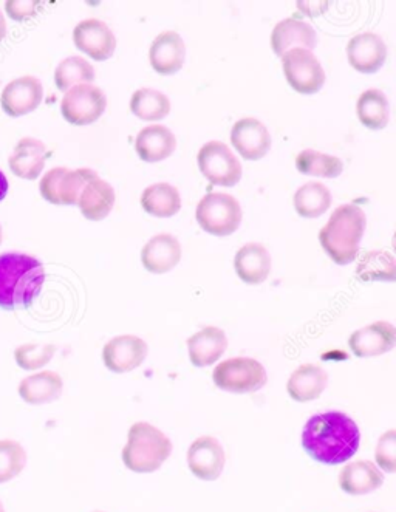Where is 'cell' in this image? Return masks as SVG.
<instances>
[{
  "label": "cell",
  "mask_w": 396,
  "mask_h": 512,
  "mask_svg": "<svg viewBox=\"0 0 396 512\" xmlns=\"http://www.w3.org/2000/svg\"><path fill=\"white\" fill-rule=\"evenodd\" d=\"M93 169L53 168L39 181V191L47 202L55 205H75L84 186L96 177Z\"/></svg>",
  "instance_id": "ba28073f"
},
{
  "label": "cell",
  "mask_w": 396,
  "mask_h": 512,
  "mask_svg": "<svg viewBox=\"0 0 396 512\" xmlns=\"http://www.w3.org/2000/svg\"><path fill=\"white\" fill-rule=\"evenodd\" d=\"M376 465L379 471L393 474L396 472V431L390 429L386 434L381 435L378 444H376Z\"/></svg>",
  "instance_id": "74e56055"
},
{
  "label": "cell",
  "mask_w": 396,
  "mask_h": 512,
  "mask_svg": "<svg viewBox=\"0 0 396 512\" xmlns=\"http://www.w3.org/2000/svg\"><path fill=\"white\" fill-rule=\"evenodd\" d=\"M95 512H103V511H95Z\"/></svg>",
  "instance_id": "ee69618b"
},
{
  "label": "cell",
  "mask_w": 396,
  "mask_h": 512,
  "mask_svg": "<svg viewBox=\"0 0 396 512\" xmlns=\"http://www.w3.org/2000/svg\"><path fill=\"white\" fill-rule=\"evenodd\" d=\"M181 259V245L177 237L169 233L157 234L144 243L141 260L151 273H168Z\"/></svg>",
  "instance_id": "d6986e66"
},
{
  "label": "cell",
  "mask_w": 396,
  "mask_h": 512,
  "mask_svg": "<svg viewBox=\"0 0 396 512\" xmlns=\"http://www.w3.org/2000/svg\"><path fill=\"white\" fill-rule=\"evenodd\" d=\"M195 217L205 231L214 236H228L242 222V206L234 195L209 192L198 202Z\"/></svg>",
  "instance_id": "5b68a950"
},
{
  "label": "cell",
  "mask_w": 396,
  "mask_h": 512,
  "mask_svg": "<svg viewBox=\"0 0 396 512\" xmlns=\"http://www.w3.org/2000/svg\"><path fill=\"white\" fill-rule=\"evenodd\" d=\"M44 98L41 79L33 75L19 76L8 82L0 95V106L10 117H22L38 109Z\"/></svg>",
  "instance_id": "8fae6325"
},
{
  "label": "cell",
  "mask_w": 396,
  "mask_h": 512,
  "mask_svg": "<svg viewBox=\"0 0 396 512\" xmlns=\"http://www.w3.org/2000/svg\"><path fill=\"white\" fill-rule=\"evenodd\" d=\"M356 113L359 121L370 129H383L389 123V99L379 89H367L356 101Z\"/></svg>",
  "instance_id": "f546056e"
},
{
  "label": "cell",
  "mask_w": 396,
  "mask_h": 512,
  "mask_svg": "<svg viewBox=\"0 0 396 512\" xmlns=\"http://www.w3.org/2000/svg\"><path fill=\"white\" fill-rule=\"evenodd\" d=\"M44 282L41 260L24 253L0 254V307H28L41 293Z\"/></svg>",
  "instance_id": "7a4b0ae2"
},
{
  "label": "cell",
  "mask_w": 396,
  "mask_h": 512,
  "mask_svg": "<svg viewBox=\"0 0 396 512\" xmlns=\"http://www.w3.org/2000/svg\"><path fill=\"white\" fill-rule=\"evenodd\" d=\"M8 28H7V19H5V14L0 10V41L7 36Z\"/></svg>",
  "instance_id": "60d3db41"
},
{
  "label": "cell",
  "mask_w": 396,
  "mask_h": 512,
  "mask_svg": "<svg viewBox=\"0 0 396 512\" xmlns=\"http://www.w3.org/2000/svg\"><path fill=\"white\" fill-rule=\"evenodd\" d=\"M396 344V328L387 321H376L350 335L349 345L358 358H372L390 352Z\"/></svg>",
  "instance_id": "9a60e30c"
},
{
  "label": "cell",
  "mask_w": 396,
  "mask_h": 512,
  "mask_svg": "<svg viewBox=\"0 0 396 512\" xmlns=\"http://www.w3.org/2000/svg\"><path fill=\"white\" fill-rule=\"evenodd\" d=\"M172 454V441L154 424L140 421L130 427L121 452L124 466L137 474L158 471Z\"/></svg>",
  "instance_id": "277c9868"
},
{
  "label": "cell",
  "mask_w": 396,
  "mask_h": 512,
  "mask_svg": "<svg viewBox=\"0 0 396 512\" xmlns=\"http://www.w3.org/2000/svg\"><path fill=\"white\" fill-rule=\"evenodd\" d=\"M78 205L82 216L87 219H104L115 205V189L106 180L96 175L82 189Z\"/></svg>",
  "instance_id": "83f0119b"
},
{
  "label": "cell",
  "mask_w": 396,
  "mask_h": 512,
  "mask_svg": "<svg viewBox=\"0 0 396 512\" xmlns=\"http://www.w3.org/2000/svg\"><path fill=\"white\" fill-rule=\"evenodd\" d=\"M383 483V472L369 460L353 461L339 472V486L350 495L372 494Z\"/></svg>",
  "instance_id": "cb8c5ba5"
},
{
  "label": "cell",
  "mask_w": 396,
  "mask_h": 512,
  "mask_svg": "<svg viewBox=\"0 0 396 512\" xmlns=\"http://www.w3.org/2000/svg\"><path fill=\"white\" fill-rule=\"evenodd\" d=\"M73 41L81 52L92 56L96 61L110 58L117 48V38L112 28L101 19H82L73 30Z\"/></svg>",
  "instance_id": "5bb4252c"
},
{
  "label": "cell",
  "mask_w": 396,
  "mask_h": 512,
  "mask_svg": "<svg viewBox=\"0 0 396 512\" xmlns=\"http://www.w3.org/2000/svg\"><path fill=\"white\" fill-rule=\"evenodd\" d=\"M106 106L107 96L101 87L79 84L62 96L61 112L69 123L84 126L98 120Z\"/></svg>",
  "instance_id": "30bf717a"
},
{
  "label": "cell",
  "mask_w": 396,
  "mask_h": 512,
  "mask_svg": "<svg viewBox=\"0 0 396 512\" xmlns=\"http://www.w3.org/2000/svg\"><path fill=\"white\" fill-rule=\"evenodd\" d=\"M95 79V67L82 56L62 59L55 70V82L59 90L72 89L79 84H90Z\"/></svg>",
  "instance_id": "d6a6232c"
},
{
  "label": "cell",
  "mask_w": 396,
  "mask_h": 512,
  "mask_svg": "<svg viewBox=\"0 0 396 512\" xmlns=\"http://www.w3.org/2000/svg\"><path fill=\"white\" fill-rule=\"evenodd\" d=\"M64 390L61 375L52 370L35 373L22 379L18 392L22 400L30 406H42L58 400Z\"/></svg>",
  "instance_id": "4316f807"
},
{
  "label": "cell",
  "mask_w": 396,
  "mask_h": 512,
  "mask_svg": "<svg viewBox=\"0 0 396 512\" xmlns=\"http://www.w3.org/2000/svg\"><path fill=\"white\" fill-rule=\"evenodd\" d=\"M0 512H5L4 503L0 502Z\"/></svg>",
  "instance_id": "7bdbcfd3"
},
{
  "label": "cell",
  "mask_w": 396,
  "mask_h": 512,
  "mask_svg": "<svg viewBox=\"0 0 396 512\" xmlns=\"http://www.w3.org/2000/svg\"><path fill=\"white\" fill-rule=\"evenodd\" d=\"M316 42H318V35L315 28L302 19H282L271 31V47L279 56L288 52L293 45L311 50L315 48Z\"/></svg>",
  "instance_id": "ffe728a7"
},
{
  "label": "cell",
  "mask_w": 396,
  "mask_h": 512,
  "mask_svg": "<svg viewBox=\"0 0 396 512\" xmlns=\"http://www.w3.org/2000/svg\"><path fill=\"white\" fill-rule=\"evenodd\" d=\"M141 206L144 211L157 217H171L181 208L180 192L171 183L158 181L147 186L141 194Z\"/></svg>",
  "instance_id": "f1b7e54d"
},
{
  "label": "cell",
  "mask_w": 396,
  "mask_h": 512,
  "mask_svg": "<svg viewBox=\"0 0 396 512\" xmlns=\"http://www.w3.org/2000/svg\"><path fill=\"white\" fill-rule=\"evenodd\" d=\"M55 353L53 344H22L14 350V361L21 369L39 370L52 361Z\"/></svg>",
  "instance_id": "8d00e7d4"
},
{
  "label": "cell",
  "mask_w": 396,
  "mask_h": 512,
  "mask_svg": "<svg viewBox=\"0 0 396 512\" xmlns=\"http://www.w3.org/2000/svg\"><path fill=\"white\" fill-rule=\"evenodd\" d=\"M296 166L302 174L318 177H338L344 171V163L336 155L324 154L316 149H304L297 155Z\"/></svg>",
  "instance_id": "836d02e7"
},
{
  "label": "cell",
  "mask_w": 396,
  "mask_h": 512,
  "mask_svg": "<svg viewBox=\"0 0 396 512\" xmlns=\"http://www.w3.org/2000/svg\"><path fill=\"white\" fill-rule=\"evenodd\" d=\"M226 349H228V338L219 327H205L188 339L189 359L195 367L216 364Z\"/></svg>",
  "instance_id": "44dd1931"
},
{
  "label": "cell",
  "mask_w": 396,
  "mask_h": 512,
  "mask_svg": "<svg viewBox=\"0 0 396 512\" xmlns=\"http://www.w3.org/2000/svg\"><path fill=\"white\" fill-rule=\"evenodd\" d=\"M149 353L144 339L135 335H120L110 339L103 349L104 366L113 373H127L138 369Z\"/></svg>",
  "instance_id": "4fadbf2b"
},
{
  "label": "cell",
  "mask_w": 396,
  "mask_h": 512,
  "mask_svg": "<svg viewBox=\"0 0 396 512\" xmlns=\"http://www.w3.org/2000/svg\"><path fill=\"white\" fill-rule=\"evenodd\" d=\"M27 466V452L16 440H0V485L19 477Z\"/></svg>",
  "instance_id": "d590c367"
},
{
  "label": "cell",
  "mask_w": 396,
  "mask_h": 512,
  "mask_svg": "<svg viewBox=\"0 0 396 512\" xmlns=\"http://www.w3.org/2000/svg\"><path fill=\"white\" fill-rule=\"evenodd\" d=\"M366 223V212L353 203H344L332 212L319 231V240L336 263L345 265L356 259Z\"/></svg>",
  "instance_id": "3957f363"
},
{
  "label": "cell",
  "mask_w": 396,
  "mask_h": 512,
  "mask_svg": "<svg viewBox=\"0 0 396 512\" xmlns=\"http://www.w3.org/2000/svg\"><path fill=\"white\" fill-rule=\"evenodd\" d=\"M350 64L362 73H372L387 59V44L383 36L373 31H364L353 36L347 44Z\"/></svg>",
  "instance_id": "e0dca14e"
},
{
  "label": "cell",
  "mask_w": 396,
  "mask_h": 512,
  "mask_svg": "<svg viewBox=\"0 0 396 512\" xmlns=\"http://www.w3.org/2000/svg\"><path fill=\"white\" fill-rule=\"evenodd\" d=\"M198 168L214 185L233 186L242 177V163L228 144L211 140L200 147Z\"/></svg>",
  "instance_id": "52a82bcc"
},
{
  "label": "cell",
  "mask_w": 396,
  "mask_h": 512,
  "mask_svg": "<svg viewBox=\"0 0 396 512\" xmlns=\"http://www.w3.org/2000/svg\"><path fill=\"white\" fill-rule=\"evenodd\" d=\"M294 208L304 217H319L332 205V192L321 181H308L294 192Z\"/></svg>",
  "instance_id": "4dcf8cb0"
},
{
  "label": "cell",
  "mask_w": 396,
  "mask_h": 512,
  "mask_svg": "<svg viewBox=\"0 0 396 512\" xmlns=\"http://www.w3.org/2000/svg\"><path fill=\"white\" fill-rule=\"evenodd\" d=\"M214 384L223 392L254 393L263 389L268 381L267 370L253 358H229L220 362L212 373Z\"/></svg>",
  "instance_id": "8992f818"
},
{
  "label": "cell",
  "mask_w": 396,
  "mask_h": 512,
  "mask_svg": "<svg viewBox=\"0 0 396 512\" xmlns=\"http://www.w3.org/2000/svg\"><path fill=\"white\" fill-rule=\"evenodd\" d=\"M39 7H41V2H36V0H8L5 2V10L14 21H25V19L35 16Z\"/></svg>",
  "instance_id": "f35d334b"
},
{
  "label": "cell",
  "mask_w": 396,
  "mask_h": 512,
  "mask_svg": "<svg viewBox=\"0 0 396 512\" xmlns=\"http://www.w3.org/2000/svg\"><path fill=\"white\" fill-rule=\"evenodd\" d=\"M395 271V257L381 250L367 251L356 267V274L362 280H393Z\"/></svg>",
  "instance_id": "e575fe53"
},
{
  "label": "cell",
  "mask_w": 396,
  "mask_h": 512,
  "mask_svg": "<svg viewBox=\"0 0 396 512\" xmlns=\"http://www.w3.org/2000/svg\"><path fill=\"white\" fill-rule=\"evenodd\" d=\"M234 268L246 284H262L271 271L270 251L262 243H246L234 257Z\"/></svg>",
  "instance_id": "484cf974"
},
{
  "label": "cell",
  "mask_w": 396,
  "mask_h": 512,
  "mask_svg": "<svg viewBox=\"0 0 396 512\" xmlns=\"http://www.w3.org/2000/svg\"><path fill=\"white\" fill-rule=\"evenodd\" d=\"M226 454L216 437L197 438L188 449V466L192 474L203 482H214L225 469Z\"/></svg>",
  "instance_id": "7c38bea8"
},
{
  "label": "cell",
  "mask_w": 396,
  "mask_h": 512,
  "mask_svg": "<svg viewBox=\"0 0 396 512\" xmlns=\"http://www.w3.org/2000/svg\"><path fill=\"white\" fill-rule=\"evenodd\" d=\"M47 147L38 138L24 137L14 146L10 155L11 172L25 180H35L44 171Z\"/></svg>",
  "instance_id": "7402d4cb"
},
{
  "label": "cell",
  "mask_w": 396,
  "mask_h": 512,
  "mask_svg": "<svg viewBox=\"0 0 396 512\" xmlns=\"http://www.w3.org/2000/svg\"><path fill=\"white\" fill-rule=\"evenodd\" d=\"M177 147V138L169 127L163 124H151L143 127L135 138V149L141 160L147 163L168 158Z\"/></svg>",
  "instance_id": "d4e9b609"
},
{
  "label": "cell",
  "mask_w": 396,
  "mask_h": 512,
  "mask_svg": "<svg viewBox=\"0 0 396 512\" xmlns=\"http://www.w3.org/2000/svg\"><path fill=\"white\" fill-rule=\"evenodd\" d=\"M328 386V373L316 364H302L291 373L287 392L297 403H310L318 400Z\"/></svg>",
  "instance_id": "603a6c76"
},
{
  "label": "cell",
  "mask_w": 396,
  "mask_h": 512,
  "mask_svg": "<svg viewBox=\"0 0 396 512\" xmlns=\"http://www.w3.org/2000/svg\"><path fill=\"white\" fill-rule=\"evenodd\" d=\"M130 109L141 120L157 121L171 112V99L161 90L141 87L130 96Z\"/></svg>",
  "instance_id": "1f68e13d"
},
{
  "label": "cell",
  "mask_w": 396,
  "mask_h": 512,
  "mask_svg": "<svg viewBox=\"0 0 396 512\" xmlns=\"http://www.w3.org/2000/svg\"><path fill=\"white\" fill-rule=\"evenodd\" d=\"M8 192V180L7 177H5L4 172L0 171V202L4 200L5 195H7Z\"/></svg>",
  "instance_id": "ab89813d"
},
{
  "label": "cell",
  "mask_w": 396,
  "mask_h": 512,
  "mask_svg": "<svg viewBox=\"0 0 396 512\" xmlns=\"http://www.w3.org/2000/svg\"><path fill=\"white\" fill-rule=\"evenodd\" d=\"M231 143L246 160H259L270 151V130L257 118H242L233 124Z\"/></svg>",
  "instance_id": "2e32d148"
},
{
  "label": "cell",
  "mask_w": 396,
  "mask_h": 512,
  "mask_svg": "<svg viewBox=\"0 0 396 512\" xmlns=\"http://www.w3.org/2000/svg\"><path fill=\"white\" fill-rule=\"evenodd\" d=\"M302 444L311 458L322 465H342L358 452V424L338 410L316 414L305 423Z\"/></svg>",
  "instance_id": "6da1fadb"
},
{
  "label": "cell",
  "mask_w": 396,
  "mask_h": 512,
  "mask_svg": "<svg viewBox=\"0 0 396 512\" xmlns=\"http://www.w3.org/2000/svg\"><path fill=\"white\" fill-rule=\"evenodd\" d=\"M282 69L294 90L315 93L324 86L325 70L315 53L308 48L293 47L282 55Z\"/></svg>",
  "instance_id": "9c48e42d"
},
{
  "label": "cell",
  "mask_w": 396,
  "mask_h": 512,
  "mask_svg": "<svg viewBox=\"0 0 396 512\" xmlns=\"http://www.w3.org/2000/svg\"><path fill=\"white\" fill-rule=\"evenodd\" d=\"M4 240V231H2V225H0V243Z\"/></svg>",
  "instance_id": "b9f144b4"
},
{
  "label": "cell",
  "mask_w": 396,
  "mask_h": 512,
  "mask_svg": "<svg viewBox=\"0 0 396 512\" xmlns=\"http://www.w3.org/2000/svg\"><path fill=\"white\" fill-rule=\"evenodd\" d=\"M186 58V44L175 30L161 31L155 36L149 48L152 67L161 75H171L183 67Z\"/></svg>",
  "instance_id": "ac0fdd59"
}]
</instances>
